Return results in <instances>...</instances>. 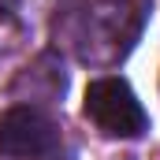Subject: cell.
I'll use <instances>...</instances> for the list:
<instances>
[{
    "mask_svg": "<svg viewBox=\"0 0 160 160\" xmlns=\"http://www.w3.org/2000/svg\"><path fill=\"white\" fill-rule=\"evenodd\" d=\"M149 0H67L56 11V41L89 67H116L142 38Z\"/></svg>",
    "mask_w": 160,
    "mask_h": 160,
    "instance_id": "obj_1",
    "label": "cell"
},
{
    "mask_svg": "<svg viewBox=\"0 0 160 160\" xmlns=\"http://www.w3.org/2000/svg\"><path fill=\"white\" fill-rule=\"evenodd\" d=\"M86 119L108 138H138L149 127V116H145L142 101L116 75L89 82V89H86Z\"/></svg>",
    "mask_w": 160,
    "mask_h": 160,
    "instance_id": "obj_2",
    "label": "cell"
},
{
    "mask_svg": "<svg viewBox=\"0 0 160 160\" xmlns=\"http://www.w3.org/2000/svg\"><path fill=\"white\" fill-rule=\"evenodd\" d=\"M60 149V123L34 104H15L0 112V157L41 160Z\"/></svg>",
    "mask_w": 160,
    "mask_h": 160,
    "instance_id": "obj_3",
    "label": "cell"
},
{
    "mask_svg": "<svg viewBox=\"0 0 160 160\" xmlns=\"http://www.w3.org/2000/svg\"><path fill=\"white\" fill-rule=\"evenodd\" d=\"M41 160H75V157H71V153H60V149H56V153H48V157H41Z\"/></svg>",
    "mask_w": 160,
    "mask_h": 160,
    "instance_id": "obj_4",
    "label": "cell"
}]
</instances>
